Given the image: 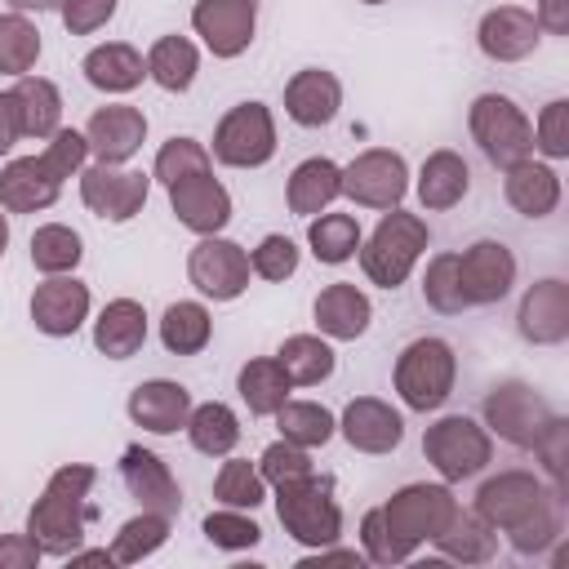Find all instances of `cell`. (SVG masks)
I'll use <instances>...</instances> for the list:
<instances>
[{
	"mask_svg": "<svg viewBox=\"0 0 569 569\" xmlns=\"http://www.w3.org/2000/svg\"><path fill=\"white\" fill-rule=\"evenodd\" d=\"M93 480L98 471L89 462H67L44 480L40 498L27 511V533L40 542L44 556L67 560L76 547H84V533L93 520V507H89Z\"/></svg>",
	"mask_w": 569,
	"mask_h": 569,
	"instance_id": "cell-1",
	"label": "cell"
},
{
	"mask_svg": "<svg viewBox=\"0 0 569 569\" xmlns=\"http://www.w3.org/2000/svg\"><path fill=\"white\" fill-rule=\"evenodd\" d=\"M427 244H431L427 218L405 213V209L396 204V209H387V213L378 218V227L360 240L356 258H360V271H365L369 284H378V289H400V284L413 276V267L422 262Z\"/></svg>",
	"mask_w": 569,
	"mask_h": 569,
	"instance_id": "cell-2",
	"label": "cell"
},
{
	"mask_svg": "<svg viewBox=\"0 0 569 569\" xmlns=\"http://www.w3.org/2000/svg\"><path fill=\"white\" fill-rule=\"evenodd\" d=\"M453 382H458V356L436 333L405 342L391 365V387H396L400 405L413 413H436L453 396Z\"/></svg>",
	"mask_w": 569,
	"mask_h": 569,
	"instance_id": "cell-3",
	"label": "cell"
},
{
	"mask_svg": "<svg viewBox=\"0 0 569 569\" xmlns=\"http://www.w3.org/2000/svg\"><path fill=\"white\" fill-rule=\"evenodd\" d=\"M458 498H453V485L445 480H413V485H400L378 511H382V525L396 542V551L405 560H413L418 547H427L453 516Z\"/></svg>",
	"mask_w": 569,
	"mask_h": 569,
	"instance_id": "cell-4",
	"label": "cell"
},
{
	"mask_svg": "<svg viewBox=\"0 0 569 569\" xmlns=\"http://www.w3.org/2000/svg\"><path fill=\"white\" fill-rule=\"evenodd\" d=\"M276 516H280L284 533L307 551L333 547L342 538V507L333 498V480L329 476L311 471L302 480L276 485Z\"/></svg>",
	"mask_w": 569,
	"mask_h": 569,
	"instance_id": "cell-5",
	"label": "cell"
},
{
	"mask_svg": "<svg viewBox=\"0 0 569 569\" xmlns=\"http://www.w3.org/2000/svg\"><path fill=\"white\" fill-rule=\"evenodd\" d=\"M467 133L493 169H507L533 156V120L507 93H476L467 107Z\"/></svg>",
	"mask_w": 569,
	"mask_h": 569,
	"instance_id": "cell-6",
	"label": "cell"
},
{
	"mask_svg": "<svg viewBox=\"0 0 569 569\" xmlns=\"http://www.w3.org/2000/svg\"><path fill=\"white\" fill-rule=\"evenodd\" d=\"M422 458L436 467L445 485H462L493 462V436L485 422L467 413H440L422 431Z\"/></svg>",
	"mask_w": 569,
	"mask_h": 569,
	"instance_id": "cell-7",
	"label": "cell"
},
{
	"mask_svg": "<svg viewBox=\"0 0 569 569\" xmlns=\"http://www.w3.org/2000/svg\"><path fill=\"white\" fill-rule=\"evenodd\" d=\"M209 156L227 169H262L276 156V116L267 102L249 98L222 111V120L213 124V147Z\"/></svg>",
	"mask_w": 569,
	"mask_h": 569,
	"instance_id": "cell-8",
	"label": "cell"
},
{
	"mask_svg": "<svg viewBox=\"0 0 569 569\" xmlns=\"http://www.w3.org/2000/svg\"><path fill=\"white\" fill-rule=\"evenodd\" d=\"M342 196L360 209H396L409 196V164L391 147H365L351 164H342Z\"/></svg>",
	"mask_w": 569,
	"mask_h": 569,
	"instance_id": "cell-9",
	"label": "cell"
},
{
	"mask_svg": "<svg viewBox=\"0 0 569 569\" xmlns=\"http://www.w3.org/2000/svg\"><path fill=\"white\" fill-rule=\"evenodd\" d=\"M147 196H151V173H142V169L102 164V160H93V164L80 169V200L102 222H129V218H138L142 204H147Z\"/></svg>",
	"mask_w": 569,
	"mask_h": 569,
	"instance_id": "cell-10",
	"label": "cell"
},
{
	"mask_svg": "<svg viewBox=\"0 0 569 569\" xmlns=\"http://www.w3.org/2000/svg\"><path fill=\"white\" fill-rule=\"evenodd\" d=\"M249 276H253L249 249L227 240L222 231L218 236H200L191 244V253H187V280L213 302H236L249 289Z\"/></svg>",
	"mask_w": 569,
	"mask_h": 569,
	"instance_id": "cell-11",
	"label": "cell"
},
{
	"mask_svg": "<svg viewBox=\"0 0 569 569\" xmlns=\"http://www.w3.org/2000/svg\"><path fill=\"white\" fill-rule=\"evenodd\" d=\"M551 413L556 409L529 382H498L480 405V418H485L489 436H498L516 449H529L538 440V431L551 422Z\"/></svg>",
	"mask_w": 569,
	"mask_h": 569,
	"instance_id": "cell-12",
	"label": "cell"
},
{
	"mask_svg": "<svg viewBox=\"0 0 569 569\" xmlns=\"http://www.w3.org/2000/svg\"><path fill=\"white\" fill-rule=\"evenodd\" d=\"M191 31L200 36V44L231 62L253 44L258 31V0H196L191 4Z\"/></svg>",
	"mask_w": 569,
	"mask_h": 569,
	"instance_id": "cell-13",
	"label": "cell"
},
{
	"mask_svg": "<svg viewBox=\"0 0 569 569\" xmlns=\"http://www.w3.org/2000/svg\"><path fill=\"white\" fill-rule=\"evenodd\" d=\"M458 284L467 307H493L516 284V253L502 240H476L458 253Z\"/></svg>",
	"mask_w": 569,
	"mask_h": 569,
	"instance_id": "cell-14",
	"label": "cell"
},
{
	"mask_svg": "<svg viewBox=\"0 0 569 569\" xmlns=\"http://www.w3.org/2000/svg\"><path fill=\"white\" fill-rule=\"evenodd\" d=\"M89 307H93L89 284L76 280V271H67V276H44V280L36 284L31 302H27L31 325H36L44 338H71V333H80V325L89 320Z\"/></svg>",
	"mask_w": 569,
	"mask_h": 569,
	"instance_id": "cell-15",
	"label": "cell"
},
{
	"mask_svg": "<svg viewBox=\"0 0 569 569\" xmlns=\"http://www.w3.org/2000/svg\"><path fill=\"white\" fill-rule=\"evenodd\" d=\"M120 485L129 489V498L142 511H160V516H178L182 511V489L178 476L169 471V462L147 449V445H124L120 449Z\"/></svg>",
	"mask_w": 569,
	"mask_h": 569,
	"instance_id": "cell-16",
	"label": "cell"
},
{
	"mask_svg": "<svg viewBox=\"0 0 569 569\" xmlns=\"http://www.w3.org/2000/svg\"><path fill=\"white\" fill-rule=\"evenodd\" d=\"M547 489H551V485H547L542 476L520 471V467H507V471L489 476V480L476 489V511H480V520H489L498 533H507V529H516V525L542 502Z\"/></svg>",
	"mask_w": 569,
	"mask_h": 569,
	"instance_id": "cell-17",
	"label": "cell"
},
{
	"mask_svg": "<svg viewBox=\"0 0 569 569\" xmlns=\"http://www.w3.org/2000/svg\"><path fill=\"white\" fill-rule=\"evenodd\" d=\"M516 333L533 347H560L569 338V284L560 276H547L520 293Z\"/></svg>",
	"mask_w": 569,
	"mask_h": 569,
	"instance_id": "cell-18",
	"label": "cell"
},
{
	"mask_svg": "<svg viewBox=\"0 0 569 569\" xmlns=\"http://www.w3.org/2000/svg\"><path fill=\"white\" fill-rule=\"evenodd\" d=\"M338 436L356 453H391L405 440V418L382 396H356L338 413Z\"/></svg>",
	"mask_w": 569,
	"mask_h": 569,
	"instance_id": "cell-19",
	"label": "cell"
},
{
	"mask_svg": "<svg viewBox=\"0 0 569 569\" xmlns=\"http://www.w3.org/2000/svg\"><path fill=\"white\" fill-rule=\"evenodd\" d=\"M164 191H169L173 218H178L187 231H196V236H218V231H227V222H231V191L213 178V169H209V173H191V178H182V182H173V187H164Z\"/></svg>",
	"mask_w": 569,
	"mask_h": 569,
	"instance_id": "cell-20",
	"label": "cell"
},
{
	"mask_svg": "<svg viewBox=\"0 0 569 569\" xmlns=\"http://www.w3.org/2000/svg\"><path fill=\"white\" fill-rule=\"evenodd\" d=\"M84 138H89V156L102 160V164H129L142 142H147V116L129 102H107L89 116L84 124Z\"/></svg>",
	"mask_w": 569,
	"mask_h": 569,
	"instance_id": "cell-21",
	"label": "cell"
},
{
	"mask_svg": "<svg viewBox=\"0 0 569 569\" xmlns=\"http://www.w3.org/2000/svg\"><path fill=\"white\" fill-rule=\"evenodd\" d=\"M542 31L533 22V9L520 4H493L480 22H476V44L489 62H525L538 49Z\"/></svg>",
	"mask_w": 569,
	"mask_h": 569,
	"instance_id": "cell-22",
	"label": "cell"
},
{
	"mask_svg": "<svg viewBox=\"0 0 569 569\" xmlns=\"http://www.w3.org/2000/svg\"><path fill=\"white\" fill-rule=\"evenodd\" d=\"M124 413L133 427L151 431V436H173L187 427V413H191V391L173 378H147L129 391L124 400Z\"/></svg>",
	"mask_w": 569,
	"mask_h": 569,
	"instance_id": "cell-23",
	"label": "cell"
},
{
	"mask_svg": "<svg viewBox=\"0 0 569 569\" xmlns=\"http://www.w3.org/2000/svg\"><path fill=\"white\" fill-rule=\"evenodd\" d=\"M311 316H316V333H325L329 342H356L369 333V320H373V302L360 284L351 280H333L316 293L311 302Z\"/></svg>",
	"mask_w": 569,
	"mask_h": 569,
	"instance_id": "cell-24",
	"label": "cell"
},
{
	"mask_svg": "<svg viewBox=\"0 0 569 569\" xmlns=\"http://www.w3.org/2000/svg\"><path fill=\"white\" fill-rule=\"evenodd\" d=\"M342 111V80L325 67H302L284 80V116L302 129H325Z\"/></svg>",
	"mask_w": 569,
	"mask_h": 569,
	"instance_id": "cell-25",
	"label": "cell"
},
{
	"mask_svg": "<svg viewBox=\"0 0 569 569\" xmlns=\"http://www.w3.org/2000/svg\"><path fill=\"white\" fill-rule=\"evenodd\" d=\"M502 196L529 222L551 218L560 209V173L551 169V160L525 156V160H516V164L502 169Z\"/></svg>",
	"mask_w": 569,
	"mask_h": 569,
	"instance_id": "cell-26",
	"label": "cell"
},
{
	"mask_svg": "<svg viewBox=\"0 0 569 569\" xmlns=\"http://www.w3.org/2000/svg\"><path fill=\"white\" fill-rule=\"evenodd\" d=\"M62 196V182L44 169L40 156H13L0 169V209L4 213H40Z\"/></svg>",
	"mask_w": 569,
	"mask_h": 569,
	"instance_id": "cell-27",
	"label": "cell"
},
{
	"mask_svg": "<svg viewBox=\"0 0 569 569\" xmlns=\"http://www.w3.org/2000/svg\"><path fill=\"white\" fill-rule=\"evenodd\" d=\"M413 191H418V204H422L427 213H445V209H453V204L467 200V191H471V169H467V160H462L453 147H436V151L422 160Z\"/></svg>",
	"mask_w": 569,
	"mask_h": 569,
	"instance_id": "cell-28",
	"label": "cell"
},
{
	"mask_svg": "<svg viewBox=\"0 0 569 569\" xmlns=\"http://www.w3.org/2000/svg\"><path fill=\"white\" fill-rule=\"evenodd\" d=\"M147 320L151 316H147V307L138 298H111L98 311V320H93V347H98V356H107V360L138 356L142 342H147V329H151Z\"/></svg>",
	"mask_w": 569,
	"mask_h": 569,
	"instance_id": "cell-29",
	"label": "cell"
},
{
	"mask_svg": "<svg viewBox=\"0 0 569 569\" xmlns=\"http://www.w3.org/2000/svg\"><path fill=\"white\" fill-rule=\"evenodd\" d=\"M431 547L440 551V560H449V565H485V560H493V551H498V529L489 525V520H480V511L476 507H453V516H449V525L431 538Z\"/></svg>",
	"mask_w": 569,
	"mask_h": 569,
	"instance_id": "cell-30",
	"label": "cell"
},
{
	"mask_svg": "<svg viewBox=\"0 0 569 569\" xmlns=\"http://www.w3.org/2000/svg\"><path fill=\"white\" fill-rule=\"evenodd\" d=\"M338 196H342V164H333L329 156H307L302 164H293V173L284 182V204L298 218L325 213Z\"/></svg>",
	"mask_w": 569,
	"mask_h": 569,
	"instance_id": "cell-31",
	"label": "cell"
},
{
	"mask_svg": "<svg viewBox=\"0 0 569 569\" xmlns=\"http://www.w3.org/2000/svg\"><path fill=\"white\" fill-rule=\"evenodd\" d=\"M80 71L98 93H133L147 80V58L124 40H107L84 53Z\"/></svg>",
	"mask_w": 569,
	"mask_h": 569,
	"instance_id": "cell-32",
	"label": "cell"
},
{
	"mask_svg": "<svg viewBox=\"0 0 569 569\" xmlns=\"http://www.w3.org/2000/svg\"><path fill=\"white\" fill-rule=\"evenodd\" d=\"M565 502H569V493L551 485V489L542 493V502H538L516 529H507L511 551H516V556H547L551 547H560V542H565Z\"/></svg>",
	"mask_w": 569,
	"mask_h": 569,
	"instance_id": "cell-33",
	"label": "cell"
},
{
	"mask_svg": "<svg viewBox=\"0 0 569 569\" xmlns=\"http://www.w3.org/2000/svg\"><path fill=\"white\" fill-rule=\"evenodd\" d=\"M13 98H18V116H22V138H53L62 129V89L49 80V76H18L13 84Z\"/></svg>",
	"mask_w": 569,
	"mask_h": 569,
	"instance_id": "cell-34",
	"label": "cell"
},
{
	"mask_svg": "<svg viewBox=\"0 0 569 569\" xmlns=\"http://www.w3.org/2000/svg\"><path fill=\"white\" fill-rule=\"evenodd\" d=\"M142 58H147V80L160 84L164 93H187L200 76V49L187 36H160Z\"/></svg>",
	"mask_w": 569,
	"mask_h": 569,
	"instance_id": "cell-35",
	"label": "cell"
},
{
	"mask_svg": "<svg viewBox=\"0 0 569 569\" xmlns=\"http://www.w3.org/2000/svg\"><path fill=\"white\" fill-rule=\"evenodd\" d=\"M160 342L169 356H200L213 342V316L196 298H178L160 316Z\"/></svg>",
	"mask_w": 569,
	"mask_h": 569,
	"instance_id": "cell-36",
	"label": "cell"
},
{
	"mask_svg": "<svg viewBox=\"0 0 569 569\" xmlns=\"http://www.w3.org/2000/svg\"><path fill=\"white\" fill-rule=\"evenodd\" d=\"M289 373L280 369V360L276 356H253V360H244L240 365V373H236V391H240V400H244V409L253 413V418H271L284 400H289Z\"/></svg>",
	"mask_w": 569,
	"mask_h": 569,
	"instance_id": "cell-37",
	"label": "cell"
},
{
	"mask_svg": "<svg viewBox=\"0 0 569 569\" xmlns=\"http://www.w3.org/2000/svg\"><path fill=\"white\" fill-rule=\"evenodd\" d=\"M276 360H280V369L289 373L293 387H320L325 378H333V365H338L333 342L325 333H289L280 342Z\"/></svg>",
	"mask_w": 569,
	"mask_h": 569,
	"instance_id": "cell-38",
	"label": "cell"
},
{
	"mask_svg": "<svg viewBox=\"0 0 569 569\" xmlns=\"http://www.w3.org/2000/svg\"><path fill=\"white\" fill-rule=\"evenodd\" d=\"M187 440H191V449L196 453H204V458H227L236 445H240V418H236V409L231 405H222V400H204V405H191V413H187Z\"/></svg>",
	"mask_w": 569,
	"mask_h": 569,
	"instance_id": "cell-39",
	"label": "cell"
},
{
	"mask_svg": "<svg viewBox=\"0 0 569 569\" xmlns=\"http://www.w3.org/2000/svg\"><path fill=\"white\" fill-rule=\"evenodd\" d=\"M360 240H365V231H360V222L351 218V213H316V218H307V249L316 253V262H325V267H342V262H351L356 258V249H360Z\"/></svg>",
	"mask_w": 569,
	"mask_h": 569,
	"instance_id": "cell-40",
	"label": "cell"
},
{
	"mask_svg": "<svg viewBox=\"0 0 569 569\" xmlns=\"http://www.w3.org/2000/svg\"><path fill=\"white\" fill-rule=\"evenodd\" d=\"M271 418L280 427V440H293L302 449H325L338 436V418L320 400H284Z\"/></svg>",
	"mask_w": 569,
	"mask_h": 569,
	"instance_id": "cell-41",
	"label": "cell"
},
{
	"mask_svg": "<svg viewBox=\"0 0 569 569\" xmlns=\"http://www.w3.org/2000/svg\"><path fill=\"white\" fill-rule=\"evenodd\" d=\"M84 258V240L76 227L67 222H40L31 231V267L44 271V276H67L76 271Z\"/></svg>",
	"mask_w": 569,
	"mask_h": 569,
	"instance_id": "cell-42",
	"label": "cell"
},
{
	"mask_svg": "<svg viewBox=\"0 0 569 569\" xmlns=\"http://www.w3.org/2000/svg\"><path fill=\"white\" fill-rule=\"evenodd\" d=\"M169 525H173V516H160V511H138V516H129V520L116 529V538H111L116 565H142L147 556H156V551L169 542Z\"/></svg>",
	"mask_w": 569,
	"mask_h": 569,
	"instance_id": "cell-43",
	"label": "cell"
},
{
	"mask_svg": "<svg viewBox=\"0 0 569 569\" xmlns=\"http://www.w3.org/2000/svg\"><path fill=\"white\" fill-rule=\"evenodd\" d=\"M213 498H218V507L258 511V507L267 502V480H262L258 462H249V458H231V453H227V462H222L218 476H213Z\"/></svg>",
	"mask_w": 569,
	"mask_h": 569,
	"instance_id": "cell-44",
	"label": "cell"
},
{
	"mask_svg": "<svg viewBox=\"0 0 569 569\" xmlns=\"http://www.w3.org/2000/svg\"><path fill=\"white\" fill-rule=\"evenodd\" d=\"M44 40H40V27L27 18V13H0V76H27L40 58Z\"/></svg>",
	"mask_w": 569,
	"mask_h": 569,
	"instance_id": "cell-45",
	"label": "cell"
},
{
	"mask_svg": "<svg viewBox=\"0 0 569 569\" xmlns=\"http://www.w3.org/2000/svg\"><path fill=\"white\" fill-rule=\"evenodd\" d=\"M213 169V156H209V147L200 142V138H169V142H160V151H156V164H151V182H160V187H173V182H182V178H191V173H209Z\"/></svg>",
	"mask_w": 569,
	"mask_h": 569,
	"instance_id": "cell-46",
	"label": "cell"
},
{
	"mask_svg": "<svg viewBox=\"0 0 569 569\" xmlns=\"http://www.w3.org/2000/svg\"><path fill=\"white\" fill-rule=\"evenodd\" d=\"M422 302L440 316H462L467 311V298H462V284H458V253L445 249V253H431L427 267H422Z\"/></svg>",
	"mask_w": 569,
	"mask_h": 569,
	"instance_id": "cell-47",
	"label": "cell"
},
{
	"mask_svg": "<svg viewBox=\"0 0 569 569\" xmlns=\"http://www.w3.org/2000/svg\"><path fill=\"white\" fill-rule=\"evenodd\" d=\"M200 533H204L218 551H249V547L262 542V525H258L249 511H240V507H218V511H209V516L200 520Z\"/></svg>",
	"mask_w": 569,
	"mask_h": 569,
	"instance_id": "cell-48",
	"label": "cell"
},
{
	"mask_svg": "<svg viewBox=\"0 0 569 569\" xmlns=\"http://www.w3.org/2000/svg\"><path fill=\"white\" fill-rule=\"evenodd\" d=\"M298 262H302V253H298V244H293L284 231H271V236H262V240L249 249L253 276H258V280H271V284L289 280V276L298 271Z\"/></svg>",
	"mask_w": 569,
	"mask_h": 569,
	"instance_id": "cell-49",
	"label": "cell"
},
{
	"mask_svg": "<svg viewBox=\"0 0 569 569\" xmlns=\"http://www.w3.org/2000/svg\"><path fill=\"white\" fill-rule=\"evenodd\" d=\"M529 449H533V458L542 462L547 480L569 493V418L551 413V422L538 431V440H533Z\"/></svg>",
	"mask_w": 569,
	"mask_h": 569,
	"instance_id": "cell-50",
	"label": "cell"
},
{
	"mask_svg": "<svg viewBox=\"0 0 569 569\" xmlns=\"http://www.w3.org/2000/svg\"><path fill=\"white\" fill-rule=\"evenodd\" d=\"M258 471H262L267 489H276V485H289V480L311 476L316 467H311V449H302V445H293V440H271V445L258 453Z\"/></svg>",
	"mask_w": 569,
	"mask_h": 569,
	"instance_id": "cell-51",
	"label": "cell"
},
{
	"mask_svg": "<svg viewBox=\"0 0 569 569\" xmlns=\"http://www.w3.org/2000/svg\"><path fill=\"white\" fill-rule=\"evenodd\" d=\"M533 151L542 160H569V98H551L533 120Z\"/></svg>",
	"mask_w": 569,
	"mask_h": 569,
	"instance_id": "cell-52",
	"label": "cell"
},
{
	"mask_svg": "<svg viewBox=\"0 0 569 569\" xmlns=\"http://www.w3.org/2000/svg\"><path fill=\"white\" fill-rule=\"evenodd\" d=\"M40 160H44V169H49L58 182L80 178V169H84V160H89V138H84V129H58L53 138H44Z\"/></svg>",
	"mask_w": 569,
	"mask_h": 569,
	"instance_id": "cell-53",
	"label": "cell"
},
{
	"mask_svg": "<svg viewBox=\"0 0 569 569\" xmlns=\"http://www.w3.org/2000/svg\"><path fill=\"white\" fill-rule=\"evenodd\" d=\"M116 9H120V0H62L58 18L71 36H93L116 18Z\"/></svg>",
	"mask_w": 569,
	"mask_h": 569,
	"instance_id": "cell-54",
	"label": "cell"
},
{
	"mask_svg": "<svg viewBox=\"0 0 569 569\" xmlns=\"http://www.w3.org/2000/svg\"><path fill=\"white\" fill-rule=\"evenodd\" d=\"M360 556H365L369 565H405V556L396 551V542H391V533H387L378 507H369V511L360 516Z\"/></svg>",
	"mask_w": 569,
	"mask_h": 569,
	"instance_id": "cell-55",
	"label": "cell"
},
{
	"mask_svg": "<svg viewBox=\"0 0 569 569\" xmlns=\"http://www.w3.org/2000/svg\"><path fill=\"white\" fill-rule=\"evenodd\" d=\"M44 560L31 533H0V569H36Z\"/></svg>",
	"mask_w": 569,
	"mask_h": 569,
	"instance_id": "cell-56",
	"label": "cell"
},
{
	"mask_svg": "<svg viewBox=\"0 0 569 569\" xmlns=\"http://www.w3.org/2000/svg\"><path fill=\"white\" fill-rule=\"evenodd\" d=\"M22 142V116H18V98L13 89H0V156H9Z\"/></svg>",
	"mask_w": 569,
	"mask_h": 569,
	"instance_id": "cell-57",
	"label": "cell"
},
{
	"mask_svg": "<svg viewBox=\"0 0 569 569\" xmlns=\"http://www.w3.org/2000/svg\"><path fill=\"white\" fill-rule=\"evenodd\" d=\"M533 22L547 36H569V0H538L533 4Z\"/></svg>",
	"mask_w": 569,
	"mask_h": 569,
	"instance_id": "cell-58",
	"label": "cell"
},
{
	"mask_svg": "<svg viewBox=\"0 0 569 569\" xmlns=\"http://www.w3.org/2000/svg\"><path fill=\"white\" fill-rule=\"evenodd\" d=\"M67 565H71V569H84V565H107V569H116V556H111V547H76V551L67 556Z\"/></svg>",
	"mask_w": 569,
	"mask_h": 569,
	"instance_id": "cell-59",
	"label": "cell"
},
{
	"mask_svg": "<svg viewBox=\"0 0 569 569\" xmlns=\"http://www.w3.org/2000/svg\"><path fill=\"white\" fill-rule=\"evenodd\" d=\"M13 13H49V9H62V0H4Z\"/></svg>",
	"mask_w": 569,
	"mask_h": 569,
	"instance_id": "cell-60",
	"label": "cell"
},
{
	"mask_svg": "<svg viewBox=\"0 0 569 569\" xmlns=\"http://www.w3.org/2000/svg\"><path fill=\"white\" fill-rule=\"evenodd\" d=\"M4 249H9V213L0 209V258H4Z\"/></svg>",
	"mask_w": 569,
	"mask_h": 569,
	"instance_id": "cell-61",
	"label": "cell"
},
{
	"mask_svg": "<svg viewBox=\"0 0 569 569\" xmlns=\"http://www.w3.org/2000/svg\"><path fill=\"white\" fill-rule=\"evenodd\" d=\"M360 4H387V0H360Z\"/></svg>",
	"mask_w": 569,
	"mask_h": 569,
	"instance_id": "cell-62",
	"label": "cell"
}]
</instances>
